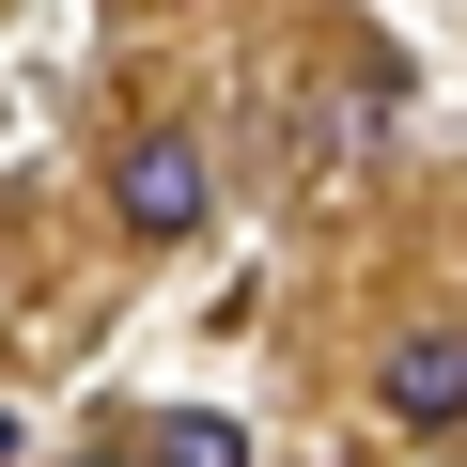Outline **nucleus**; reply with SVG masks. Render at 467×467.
<instances>
[{
  "label": "nucleus",
  "mask_w": 467,
  "mask_h": 467,
  "mask_svg": "<svg viewBox=\"0 0 467 467\" xmlns=\"http://www.w3.org/2000/svg\"><path fill=\"white\" fill-rule=\"evenodd\" d=\"M389 125H405V63L389 47H358L312 109H296V156H312V187H358L374 156H389Z\"/></svg>",
  "instance_id": "1"
},
{
  "label": "nucleus",
  "mask_w": 467,
  "mask_h": 467,
  "mask_svg": "<svg viewBox=\"0 0 467 467\" xmlns=\"http://www.w3.org/2000/svg\"><path fill=\"white\" fill-rule=\"evenodd\" d=\"M109 202H125V234H156V250H171V234H202L218 171H202V140H187V125H140V140L109 156Z\"/></svg>",
  "instance_id": "2"
},
{
  "label": "nucleus",
  "mask_w": 467,
  "mask_h": 467,
  "mask_svg": "<svg viewBox=\"0 0 467 467\" xmlns=\"http://www.w3.org/2000/svg\"><path fill=\"white\" fill-rule=\"evenodd\" d=\"M451 405H467V327L420 312V327L389 343V420H405V436H451Z\"/></svg>",
  "instance_id": "3"
},
{
  "label": "nucleus",
  "mask_w": 467,
  "mask_h": 467,
  "mask_svg": "<svg viewBox=\"0 0 467 467\" xmlns=\"http://www.w3.org/2000/svg\"><path fill=\"white\" fill-rule=\"evenodd\" d=\"M125 467H250V420H234V405H156Z\"/></svg>",
  "instance_id": "4"
},
{
  "label": "nucleus",
  "mask_w": 467,
  "mask_h": 467,
  "mask_svg": "<svg viewBox=\"0 0 467 467\" xmlns=\"http://www.w3.org/2000/svg\"><path fill=\"white\" fill-rule=\"evenodd\" d=\"M16 451H32V420H16V405H0V467H16Z\"/></svg>",
  "instance_id": "5"
},
{
  "label": "nucleus",
  "mask_w": 467,
  "mask_h": 467,
  "mask_svg": "<svg viewBox=\"0 0 467 467\" xmlns=\"http://www.w3.org/2000/svg\"><path fill=\"white\" fill-rule=\"evenodd\" d=\"M94 467H109V451H94Z\"/></svg>",
  "instance_id": "6"
}]
</instances>
